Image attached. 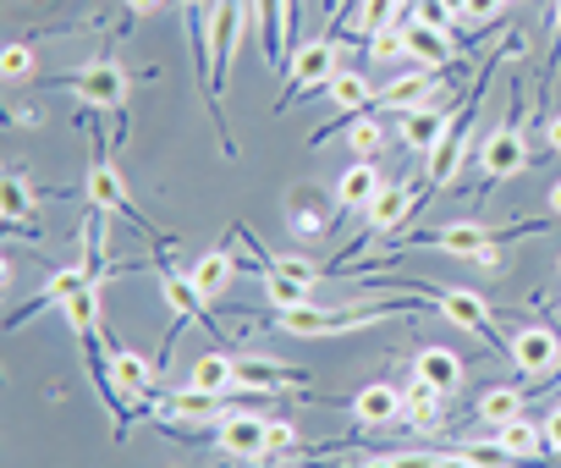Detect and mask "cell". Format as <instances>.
Returning <instances> with one entry per match:
<instances>
[{
	"label": "cell",
	"mask_w": 561,
	"mask_h": 468,
	"mask_svg": "<svg viewBox=\"0 0 561 468\" xmlns=\"http://www.w3.org/2000/svg\"><path fill=\"white\" fill-rule=\"evenodd\" d=\"M534 231H545V220H517V226H495V220H446V226H424V231H413V238H397V243L386 249V260H375V265H391L397 254H419V249H430V254L473 260V265H484V271H506L501 243H506V238H534Z\"/></svg>",
	"instance_id": "6da1fadb"
},
{
	"label": "cell",
	"mask_w": 561,
	"mask_h": 468,
	"mask_svg": "<svg viewBox=\"0 0 561 468\" xmlns=\"http://www.w3.org/2000/svg\"><path fill=\"white\" fill-rule=\"evenodd\" d=\"M386 293H408V298H424V304H435L451 326H462L468 336H479L490 353H512V342L495 331V320H490V304L479 298V293H468V287H435V282H402V276H386L380 282Z\"/></svg>",
	"instance_id": "7a4b0ae2"
},
{
	"label": "cell",
	"mask_w": 561,
	"mask_h": 468,
	"mask_svg": "<svg viewBox=\"0 0 561 468\" xmlns=\"http://www.w3.org/2000/svg\"><path fill=\"white\" fill-rule=\"evenodd\" d=\"M391 315H408V298H391V304H353V309H275L270 326L287 331V336H347V331H369Z\"/></svg>",
	"instance_id": "3957f363"
},
{
	"label": "cell",
	"mask_w": 561,
	"mask_h": 468,
	"mask_svg": "<svg viewBox=\"0 0 561 468\" xmlns=\"http://www.w3.org/2000/svg\"><path fill=\"white\" fill-rule=\"evenodd\" d=\"M501 61V50L479 67V78L468 83V94H462V105L451 111V122H446V138H440V149L430 155V171H424V187L430 193H440V187H451V176L462 171V155H468V133H473V116H479V100H484V72Z\"/></svg>",
	"instance_id": "277c9868"
},
{
	"label": "cell",
	"mask_w": 561,
	"mask_h": 468,
	"mask_svg": "<svg viewBox=\"0 0 561 468\" xmlns=\"http://www.w3.org/2000/svg\"><path fill=\"white\" fill-rule=\"evenodd\" d=\"M512 94H506V116H501V127L484 138V149H479V171H484V182H506V176H523L528 171V144H523V133H517V111H523V78H512L506 83Z\"/></svg>",
	"instance_id": "5b68a950"
},
{
	"label": "cell",
	"mask_w": 561,
	"mask_h": 468,
	"mask_svg": "<svg viewBox=\"0 0 561 468\" xmlns=\"http://www.w3.org/2000/svg\"><path fill=\"white\" fill-rule=\"evenodd\" d=\"M56 83L72 89L83 105H100V111H111V116H127L133 72H127L122 61H111V56H100V61H89V67H78V72H61Z\"/></svg>",
	"instance_id": "8992f818"
},
{
	"label": "cell",
	"mask_w": 561,
	"mask_h": 468,
	"mask_svg": "<svg viewBox=\"0 0 561 468\" xmlns=\"http://www.w3.org/2000/svg\"><path fill=\"white\" fill-rule=\"evenodd\" d=\"M336 72H342V67H336V39H331V34L298 45L293 61H287V89H280L275 111H287V105H298V100H309V94H325V83H331Z\"/></svg>",
	"instance_id": "52a82bcc"
},
{
	"label": "cell",
	"mask_w": 561,
	"mask_h": 468,
	"mask_svg": "<svg viewBox=\"0 0 561 468\" xmlns=\"http://www.w3.org/2000/svg\"><path fill=\"white\" fill-rule=\"evenodd\" d=\"M83 198H89L94 215H127L133 226H144V215L133 209L127 176H122V165L111 160V149H105L100 138H94V165H89V176H83Z\"/></svg>",
	"instance_id": "ba28073f"
},
{
	"label": "cell",
	"mask_w": 561,
	"mask_h": 468,
	"mask_svg": "<svg viewBox=\"0 0 561 468\" xmlns=\"http://www.w3.org/2000/svg\"><path fill=\"white\" fill-rule=\"evenodd\" d=\"M430 187H408V182H386L380 193H375V204L364 209V231L369 238H397V231L413 220V209H419V198H424Z\"/></svg>",
	"instance_id": "9c48e42d"
},
{
	"label": "cell",
	"mask_w": 561,
	"mask_h": 468,
	"mask_svg": "<svg viewBox=\"0 0 561 468\" xmlns=\"http://www.w3.org/2000/svg\"><path fill=\"white\" fill-rule=\"evenodd\" d=\"M160 293H165V304L176 309V315H171V331H165V353H171V342H176L182 326H209V331H215V320H209V309H204L209 298L198 293V282H193L187 271L160 265Z\"/></svg>",
	"instance_id": "30bf717a"
},
{
	"label": "cell",
	"mask_w": 561,
	"mask_h": 468,
	"mask_svg": "<svg viewBox=\"0 0 561 468\" xmlns=\"http://www.w3.org/2000/svg\"><path fill=\"white\" fill-rule=\"evenodd\" d=\"M309 375L293 364H275L264 353H242L237 358V391H259V397H280V391H304Z\"/></svg>",
	"instance_id": "8fae6325"
},
{
	"label": "cell",
	"mask_w": 561,
	"mask_h": 468,
	"mask_svg": "<svg viewBox=\"0 0 561 468\" xmlns=\"http://www.w3.org/2000/svg\"><path fill=\"white\" fill-rule=\"evenodd\" d=\"M402 56H408L413 67H430V72H446V67L457 61V39H451L446 28H435V23H424V18H413V23L402 28Z\"/></svg>",
	"instance_id": "7c38bea8"
},
{
	"label": "cell",
	"mask_w": 561,
	"mask_h": 468,
	"mask_svg": "<svg viewBox=\"0 0 561 468\" xmlns=\"http://www.w3.org/2000/svg\"><path fill=\"white\" fill-rule=\"evenodd\" d=\"M154 419L160 424H220L226 419V397L220 391H204V386H182V391H171V397H160V408H154Z\"/></svg>",
	"instance_id": "4fadbf2b"
},
{
	"label": "cell",
	"mask_w": 561,
	"mask_h": 468,
	"mask_svg": "<svg viewBox=\"0 0 561 468\" xmlns=\"http://www.w3.org/2000/svg\"><path fill=\"white\" fill-rule=\"evenodd\" d=\"M215 446L226 452V457H270V419H259V413H226L220 424H215Z\"/></svg>",
	"instance_id": "5bb4252c"
},
{
	"label": "cell",
	"mask_w": 561,
	"mask_h": 468,
	"mask_svg": "<svg viewBox=\"0 0 561 468\" xmlns=\"http://www.w3.org/2000/svg\"><path fill=\"white\" fill-rule=\"evenodd\" d=\"M440 72H430V67H413V72H402V78H391L386 89H380V116H408V111H419V105H430L440 89Z\"/></svg>",
	"instance_id": "9a60e30c"
},
{
	"label": "cell",
	"mask_w": 561,
	"mask_h": 468,
	"mask_svg": "<svg viewBox=\"0 0 561 468\" xmlns=\"http://www.w3.org/2000/svg\"><path fill=\"white\" fill-rule=\"evenodd\" d=\"M100 276H105V265H61V271L39 287V298H34L23 315H12V326H23L34 309H61V304H67V298H78L83 287H100Z\"/></svg>",
	"instance_id": "2e32d148"
},
{
	"label": "cell",
	"mask_w": 561,
	"mask_h": 468,
	"mask_svg": "<svg viewBox=\"0 0 561 468\" xmlns=\"http://www.w3.org/2000/svg\"><path fill=\"white\" fill-rule=\"evenodd\" d=\"M523 375H550L556 364H561V336L550 331V326H523L517 336H512V353H506Z\"/></svg>",
	"instance_id": "e0dca14e"
},
{
	"label": "cell",
	"mask_w": 561,
	"mask_h": 468,
	"mask_svg": "<svg viewBox=\"0 0 561 468\" xmlns=\"http://www.w3.org/2000/svg\"><path fill=\"white\" fill-rule=\"evenodd\" d=\"M402 122V144L413 149V155H435L440 149V138H446V122H451V111L440 105V94L430 100V105H419V111H408V116H397Z\"/></svg>",
	"instance_id": "ac0fdd59"
},
{
	"label": "cell",
	"mask_w": 561,
	"mask_h": 468,
	"mask_svg": "<svg viewBox=\"0 0 561 468\" xmlns=\"http://www.w3.org/2000/svg\"><path fill=\"white\" fill-rule=\"evenodd\" d=\"M353 419H358L364 430L397 424V419H402V391H397L391 380H375V386H364V391L353 397Z\"/></svg>",
	"instance_id": "d6986e66"
},
{
	"label": "cell",
	"mask_w": 561,
	"mask_h": 468,
	"mask_svg": "<svg viewBox=\"0 0 561 468\" xmlns=\"http://www.w3.org/2000/svg\"><path fill=\"white\" fill-rule=\"evenodd\" d=\"M380 187H386V171H380L375 160H353V165L342 171V182H336V204H342V209H369Z\"/></svg>",
	"instance_id": "ffe728a7"
},
{
	"label": "cell",
	"mask_w": 561,
	"mask_h": 468,
	"mask_svg": "<svg viewBox=\"0 0 561 468\" xmlns=\"http://www.w3.org/2000/svg\"><path fill=\"white\" fill-rule=\"evenodd\" d=\"M413 375H419L424 386H435L440 397H451V391L462 386V358H457L451 347H419V353H413Z\"/></svg>",
	"instance_id": "44dd1931"
},
{
	"label": "cell",
	"mask_w": 561,
	"mask_h": 468,
	"mask_svg": "<svg viewBox=\"0 0 561 468\" xmlns=\"http://www.w3.org/2000/svg\"><path fill=\"white\" fill-rule=\"evenodd\" d=\"M495 441L523 463V468H539L545 457H550V441H545V424H528V419H512V424H501L495 430Z\"/></svg>",
	"instance_id": "7402d4cb"
},
{
	"label": "cell",
	"mask_w": 561,
	"mask_h": 468,
	"mask_svg": "<svg viewBox=\"0 0 561 468\" xmlns=\"http://www.w3.org/2000/svg\"><path fill=\"white\" fill-rule=\"evenodd\" d=\"M111 375H116V386L127 397H149L154 391V364L144 353H133V347H111Z\"/></svg>",
	"instance_id": "603a6c76"
},
{
	"label": "cell",
	"mask_w": 561,
	"mask_h": 468,
	"mask_svg": "<svg viewBox=\"0 0 561 468\" xmlns=\"http://www.w3.org/2000/svg\"><path fill=\"white\" fill-rule=\"evenodd\" d=\"M193 386L231 397V391H237V353H226V347H209V353L193 364Z\"/></svg>",
	"instance_id": "cb8c5ba5"
},
{
	"label": "cell",
	"mask_w": 561,
	"mask_h": 468,
	"mask_svg": "<svg viewBox=\"0 0 561 468\" xmlns=\"http://www.w3.org/2000/svg\"><path fill=\"white\" fill-rule=\"evenodd\" d=\"M523 391L517 386H490V391H479V402H473V413H479V424H490V430H501V424H512V419H523Z\"/></svg>",
	"instance_id": "d4e9b609"
},
{
	"label": "cell",
	"mask_w": 561,
	"mask_h": 468,
	"mask_svg": "<svg viewBox=\"0 0 561 468\" xmlns=\"http://www.w3.org/2000/svg\"><path fill=\"white\" fill-rule=\"evenodd\" d=\"M237 271H242V265H237V254H226V249H215V254H204L198 265H187V276L198 282V293H204V298H220V293H226V282H231Z\"/></svg>",
	"instance_id": "484cf974"
},
{
	"label": "cell",
	"mask_w": 561,
	"mask_h": 468,
	"mask_svg": "<svg viewBox=\"0 0 561 468\" xmlns=\"http://www.w3.org/2000/svg\"><path fill=\"white\" fill-rule=\"evenodd\" d=\"M402 419H408L413 430H435V424H440V391L413 375V386L402 391Z\"/></svg>",
	"instance_id": "4316f807"
},
{
	"label": "cell",
	"mask_w": 561,
	"mask_h": 468,
	"mask_svg": "<svg viewBox=\"0 0 561 468\" xmlns=\"http://www.w3.org/2000/svg\"><path fill=\"white\" fill-rule=\"evenodd\" d=\"M402 7H408V0H358V12H353V34H358V39H375V34L397 28Z\"/></svg>",
	"instance_id": "83f0119b"
},
{
	"label": "cell",
	"mask_w": 561,
	"mask_h": 468,
	"mask_svg": "<svg viewBox=\"0 0 561 468\" xmlns=\"http://www.w3.org/2000/svg\"><path fill=\"white\" fill-rule=\"evenodd\" d=\"M309 293H314V282H304V276H287V271H264V298H270V309H304L309 304Z\"/></svg>",
	"instance_id": "f1b7e54d"
},
{
	"label": "cell",
	"mask_w": 561,
	"mask_h": 468,
	"mask_svg": "<svg viewBox=\"0 0 561 468\" xmlns=\"http://www.w3.org/2000/svg\"><path fill=\"white\" fill-rule=\"evenodd\" d=\"M347 149H353L358 160H375V155L386 149V116H380V111L353 116V122H347Z\"/></svg>",
	"instance_id": "f546056e"
},
{
	"label": "cell",
	"mask_w": 561,
	"mask_h": 468,
	"mask_svg": "<svg viewBox=\"0 0 561 468\" xmlns=\"http://www.w3.org/2000/svg\"><path fill=\"white\" fill-rule=\"evenodd\" d=\"M28 215H34V187L23 182V171H7V176H0V220L23 226Z\"/></svg>",
	"instance_id": "4dcf8cb0"
},
{
	"label": "cell",
	"mask_w": 561,
	"mask_h": 468,
	"mask_svg": "<svg viewBox=\"0 0 561 468\" xmlns=\"http://www.w3.org/2000/svg\"><path fill=\"white\" fill-rule=\"evenodd\" d=\"M287 231H293V238H320V231H331V215L314 204V193L287 204Z\"/></svg>",
	"instance_id": "1f68e13d"
},
{
	"label": "cell",
	"mask_w": 561,
	"mask_h": 468,
	"mask_svg": "<svg viewBox=\"0 0 561 468\" xmlns=\"http://www.w3.org/2000/svg\"><path fill=\"white\" fill-rule=\"evenodd\" d=\"M61 309H67V326H72L78 336H105V326H100V287H83V293L67 298Z\"/></svg>",
	"instance_id": "d6a6232c"
},
{
	"label": "cell",
	"mask_w": 561,
	"mask_h": 468,
	"mask_svg": "<svg viewBox=\"0 0 561 468\" xmlns=\"http://www.w3.org/2000/svg\"><path fill=\"white\" fill-rule=\"evenodd\" d=\"M34 67H39V61H34V45H7V50H0V78H7L12 89L28 83Z\"/></svg>",
	"instance_id": "836d02e7"
},
{
	"label": "cell",
	"mask_w": 561,
	"mask_h": 468,
	"mask_svg": "<svg viewBox=\"0 0 561 468\" xmlns=\"http://www.w3.org/2000/svg\"><path fill=\"white\" fill-rule=\"evenodd\" d=\"M462 452H468V463H473V468H523L501 441H479V446H462Z\"/></svg>",
	"instance_id": "e575fe53"
},
{
	"label": "cell",
	"mask_w": 561,
	"mask_h": 468,
	"mask_svg": "<svg viewBox=\"0 0 561 468\" xmlns=\"http://www.w3.org/2000/svg\"><path fill=\"white\" fill-rule=\"evenodd\" d=\"M275 452H304L298 424H287V419H270V457H275Z\"/></svg>",
	"instance_id": "d590c367"
},
{
	"label": "cell",
	"mask_w": 561,
	"mask_h": 468,
	"mask_svg": "<svg viewBox=\"0 0 561 468\" xmlns=\"http://www.w3.org/2000/svg\"><path fill=\"white\" fill-rule=\"evenodd\" d=\"M402 56V28H386L369 39V61H397Z\"/></svg>",
	"instance_id": "8d00e7d4"
},
{
	"label": "cell",
	"mask_w": 561,
	"mask_h": 468,
	"mask_svg": "<svg viewBox=\"0 0 561 468\" xmlns=\"http://www.w3.org/2000/svg\"><path fill=\"white\" fill-rule=\"evenodd\" d=\"M501 12H506V0H468V12H462V18H468V23H479V28H490Z\"/></svg>",
	"instance_id": "74e56055"
},
{
	"label": "cell",
	"mask_w": 561,
	"mask_h": 468,
	"mask_svg": "<svg viewBox=\"0 0 561 468\" xmlns=\"http://www.w3.org/2000/svg\"><path fill=\"white\" fill-rule=\"evenodd\" d=\"M280 18H287V50H298V23H304V0H280Z\"/></svg>",
	"instance_id": "f35d334b"
},
{
	"label": "cell",
	"mask_w": 561,
	"mask_h": 468,
	"mask_svg": "<svg viewBox=\"0 0 561 468\" xmlns=\"http://www.w3.org/2000/svg\"><path fill=\"white\" fill-rule=\"evenodd\" d=\"M391 468H435V457H430V452H397Z\"/></svg>",
	"instance_id": "ab89813d"
},
{
	"label": "cell",
	"mask_w": 561,
	"mask_h": 468,
	"mask_svg": "<svg viewBox=\"0 0 561 468\" xmlns=\"http://www.w3.org/2000/svg\"><path fill=\"white\" fill-rule=\"evenodd\" d=\"M545 441H550V457H561V408L545 419Z\"/></svg>",
	"instance_id": "60d3db41"
},
{
	"label": "cell",
	"mask_w": 561,
	"mask_h": 468,
	"mask_svg": "<svg viewBox=\"0 0 561 468\" xmlns=\"http://www.w3.org/2000/svg\"><path fill=\"white\" fill-rule=\"evenodd\" d=\"M160 7H165V0H127V23H138V18H149Z\"/></svg>",
	"instance_id": "b9f144b4"
},
{
	"label": "cell",
	"mask_w": 561,
	"mask_h": 468,
	"mask_svg": "<svg viewBox=\"0 0 561 468\" xmlns=\"http://www.w3.org/2000/svg\"><path fill=\"white\" fill-rule=\"evenodd\" d=\"M435 468H473V463H468V452L457 446V452H440V457H435Z\"/></svg>",
	"instance_id": "7bdbcfd3"
},
{
	"label": "cell",
	"mask_w": 561,
	"mask_h": 468,
	"mask_svg": "<svg viewBox=\"0 0 561 468\" xmlns=\"http://www.w3.org/2000/svg\"><path fill=\"white\" fill-rule=\"evenodd\" d=\"M545 138H550V149H561V116H545Z\"/></svg>",
	"instance_id": "ee69618b"
},
{
	"label": "cell",
	"mask_w": 561,
	"mask_h": 468,
	"mask_svg": "<svg viewBox=\"0 0 561 468\" xmlns=\"http://www.w3.org/2000/svg\"><path fill=\"white\" fill-rule=\"evenodd\" d=\"M325 18H331V28L342 23V0H325Z\"/></svg>",
	"instance_id": "f6af8a7d"
},
{
	"label": "cell",
	"mask_w": 561,
	"mask_h": 468,
	"mask_svg": "<svg viewBox=\"0 0 561 468\" xmlns=\"http://www.w3.org/2000/svg\"><path fill=\"white\" fill-rule=\"evenodd\" d=\"M550 215H561V182L550 187Z\"/></svg>",
	"instance_id": "bcb514c9"
},
{
	"label": "cell",
	"mask_w": 561,
	"mask_h": 468,
	"mask_svg": "<svg viewBox=\"0 0 561 468\" xmlns=\"http://www.w3.org/2000/svg\"><path fill=\"white\" fill-rule=\"evenodd\" d=\"M446 7H451V12H457V18H462V12H468V0H446Z\"/></svg>",
	"instance_id": "7dc6e473"
},
{
	"label": "cell",
	"mask_w": 561,
	"mask_h": 468,
	"mask_svg": "<svg viewBox=\"0 0 561 468\" xmlns=\"http://www.w3.org/2000/svg\"><path fill=\"white\" fill-rule=\"evenodd\" d=\"M556 34H561V0H556Z\"/></svg>",
	"instance_id": "c3c4849f"
},
{
	"label": "cell",
	"mask_w": 561,
	"mask_h": 468,
	"mask_svg": "<svg viewBox=\"0 0 561 468\" xmlns=\"http://www.w3.org/2000/svg\"><path fill=\"white\" fill-rule=\"evenodd\" d=\"M506 7H512V0H506Z\"/></svg>",
	"instance_id": "681fc988"
}]
</instances>
